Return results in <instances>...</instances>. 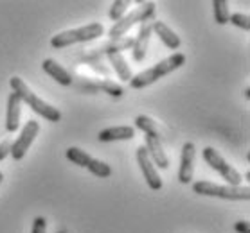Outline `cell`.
I'll use <instances>...</instances> for the list:
<instances>
[{
  "label": "cell",
  "instance_id": "obj_20",
  "mask_svg": "<svg viewBox=\"0 0 250 233\" xmlns=\"http://www.w3.org/2000/svg\"><path fill=\"white\" fill-rule=\"evenodd\" d=\"M212 11H214V20H216V23H220V25L229 23L230 9H229L227 0H214V2H212Z\"/></svg>",
  "mask_w": 250,
  "mask_h": 233
},
{
  "label": "cell",
  "instance_id": "obj_16",
  "mask_svg": "<svg viewBox=\"0 0 250 233\" xmlns=\"http://www.w3.org/2000/svg\"><path fill=\"white\" fill-rule=\"evenodd\" d=\"M135 137V127L131 125H115L99 131V142H119V140H131Z\"/></svg>",
  "mask_w": 250,
  "mask_h": 233
},
{
  "label": "cell",
  "instance_id": "obj_11",
  "mask_svg": "<svg viewBox=\"0 0 250 233\" xmlns=\"http://www.w3.org/2000/svg\"><path fill=\"white\" fill-rule=\"evenodd\" d=\"M144 149H146V153H148L149 160L153 161L155 167H157V165H159V169H167V167H169V158H167V154H166L164 145L160 142V138L146 137V140H144Z\"/></svg>",
  "mask_w": 250,
  "mask_h": 233
},
{
  "label": "cell",
  "instance_id": "obj_8",
  "mask_svg": "<svg viewBox=\"0 0 250 233\" xmlns=\"http://www.w3.org/2000/svg\"><path fill=\"white\" fill-rule=\"evenodd\" d=\"M137 163L141 167V172L142 176H144V179H146V183H148V187L151 190H160L162 188V178L159 176V171H157V167L153 165V161L149 160L144 145L137 147Z\"/></svg>",
  "mask_w": 250,
  "mask_h": 233
},
{
  "label": "cell",
  "instance_id": "obj_27",
  "mask_svg": "<svg viewBox=\"0 0 250 233\" xmlns=\"http://www.w3.org/2000/svg\"><path fill=\"white\" fill-rule=\"evenodd\" d=\"M9 147H11V142L9 140H4V142H0V161L6 158L7 154H9Z\"/></svg>",
  "mask_w": 250,
  "mask_h": 233
},
{
  "label": "cell",
  "instance_id": "obj_13",
  "mask_svg": "<svg viewBox=\"0 0 250 233\" xmlns=\"http://www.w3.org/2000/svg\"><path fill=\"white\" fill-rule=\"evenodd\" d=\"M20 115H22V101L20 97L11 91L7 97V111H6V131L15 133L20 127Z\"/></svg>",
  "mask_w": 250,
  "mask_h": 233
},
{
  "label": "cell",
  "instance_id": "obj_18",
  "mask_svg": "<svg viewBox=\"0 0 250 233\" xmlns=\"http://www.w3.org/2000/svg\"><path fill=\"white\" fill-rule=\"evenodd\" d=\"M135 127L141 129L142 133H146V137L160 138V131L157 127V122L151 117H148V115H139L135 119Z\"/></svg>",
  "mask_w": 250,
  "mask_h": 233
},
{
  "label": "cell",
  "instance_id": "obj_17",
  "mask_svg": "<svg viewBox=\"0 0 250 233\" xmlns=\"http://www.w3.org/2000/svg\"><path fill=\"white\" fill-rule=\"evenodd\" d=\"M108 61L112 65V69L115 70V74L119 75V79L123 83H130L133 74H131L130 70V65L126 63L125 56L121 54V52H115V54H108Z\"/></svg>",
  "mask_w": 250,
  "mask_h": 233
},
{
  "label": "cell",
  "instance_id": "obj_29",
  "mask_svg": "<svg viewBox=\"0 0 250 233\" xmlns=\"http://www.w3.org/2000/svg\"><path fill=\"white\" fill-rule=\"evenodd\" d=\"M2 179H4V174H2V172H0V185H2Z\"/></svg>",
  "mask_w": 250,
  "mask_h": 233
},
{
  "label": "cell",
  "instance_id": "obj_4",
  "mask_svg": "<svg viewBox=\"0 0 250 233\" xmlns=\"http://www.w3.org/2000/svg\"><path fill=\"white\" fill-rule=\"evenodd\" d=\"M155 11H157V6H155L153 2H144V4H141L139 7H135L133 11L125 15L119 22H115L114 25H112V29L108 31L110 40H119V38H123L133 25H137V23L153 22Z\"/></svg>",
  "mask_w": 250,
  "mask_h": 233
},
{
  "label": "cell",
  "instance_id": "obj_15",
  "mask_svg": "<svg viewBox=\"0 0 250 233\" xmlns=\"http://www.w3.org/2000/svg\"><path fill=\"white\" fill-rule=\"evenodd\" d=\"M42 69H43V72H45L47 75H51L58 85H62V86L72 85V75H70V72H68L67 69H63L56 59H51V57H49V59H43Z\"/></svg>",
  "mask_w": 250,
  "mask_h": 233
},
{
  "label": "cell",
  "instance_id": "obj_1",
  "mask_svg": "<svg viewBox=\"0 0 250 233\" xmlns=\"http://www.w3.org/2000/svg\"><path fill=\"white\" fill-rule=\"evenodd\" d=\"M186 61H188V57L184 56L182 52H175L173 56L159 61L157 65H153L151 69L133 75L130 81V88H133V90H142V88H146V86L153 85V83H157L159 79H162L164 75L171 74V72L178 70L180 67H184Z\"/></svg>",
  "mask_w": 250,
  "mask_h": 233
},
{
  "label": "cell",
  "instance_id": "obj_10",
  "mask_svg": "<svg viewBox=\"0 0 250 233\" xmlns=\"http://www.w3.org/2000/svg\"><path fill=\"white\" fill-rule=\"evenodd\" d=\"M151 22L141 23L139 27V33L133 38V45H131V54H133V61L141 63L144 61L146 57V52H148V45H149V38H151Z\"/></svg>",
  "mask_w": 250,
  "mask_h": 233
},
{
  "label": "cell",
  "instance_id": "obj_19",
  "mask_svg": "<svg viewBox=\"0 0 250 233\" xmlns=\"http://www.w3.org/2000/svg\"><path fill=\"white\" fill-rule=\"evenodd\" d=\"M85 169H88V172H90V174H94V176H97V178H101V179L112 176V167H110L108 163L101 161V160H97V158H90V161L86 163Z\"/></svg>",
  "mask_w": 250,
  "mask_h": 233
},
{
  "label": "cell",
  "instance_id": "obj_21",
  "mask_svg": "<svg viewBox=\"0 0 250 233\" xmlns=\"http://www.w3.org/2000/svg\"><path fill=\"white\" fill-rule=\"evenodd\" d=\"M67 160L68 161H72L74 165H78V167H86V163L90 161V154L86 153V151H83V149L80 147H68L67 149Z\"/></svg>",
  "mask_w": 250,
  "mask_h": 233
},
{
  "label": "cell",
  "instance_id": "obj_25",
  "mask_svg": "<svg viewBox=\"0 0 250 233\" xmlns=\"http://www.w3.org/2000/svg\"><path fill=\"white\" fill-rule=\"evenodd\" d=\"M47 232V221L45 217H36L33 221V228H31V233H45Z\"/></svg>",
  "mask_w": 250,
  "mask_h": 233
},
{
  "label": "cell",
  "instance_id": "obj_9",
  "mask_svg": "<svg viewBox=\"0 0 250 233\" xmlns=\"http://www.w3.org/2000/svg\"><path fill=\"white\" fill-rule=\"evenodd\" d=\"M194 158H196V147L193 142H186L182 145V158H180V169H178V181L182 185L193 181L194 174Z\"/></svg>",
  "mask_w": 250,
  "mask_h": 233
},
{
  "label": "cell",
  "instance_id": "obj_6",
  "mask_svg": "<svg viewBox=\"0 0 250 233\" xmlns=\"http://www.w3.org/2000/svg\"><path fill=\"white\" fill-rule=\"evenodd\" d=\"M202 156H204L205 163L209 165L212 171H216L218 174L227 181V185H230V187H241V183H243L241 174L234 169L232 165H229L227 161L223 160V156L218 153L216 149L205 147L204 151H202Z\"/></svg>",
  "mask_w": 250,
  "mask_h": 233
},
{
  "label": "cell",
  "instance_id": "obj_24",
  "mask_svg": "<svg viewBox=\"0 0 250 233\" xmlns=\"http://www.w3.org/2000/svg\"><path fill=\"white\" fill-rule=\"evenodd\" d=\"M229 22L236 25V27L243 29V31H250V17L245 15V13H234V15H230Z\"/></svg>",
  "mask_w": 250,
  "mask_h": 233
},
{
  "label": "cell",
  "instance_id": "obj_14",
  "mask_svg": "<svg viewBox=\"0 0 250 233\" xmlns=\"http://www.w3.org/2000/svg\"><path fill=\"white\" fill-rule=\"evenodd\" d=\"M133 45V38H119V40H110L108 43H104L101 47H96V49H90V51L86 52V57L90 59V57H99L101 54H115V52H121V51H126V49H131Z\"/></svg>",
  "mask_w": 250,
  "mask_h": 233
},
{
  "label": "cell",
  "instance_id": "obj_2",
  "mask_svg": "<svg viewBox=\"0 0 250 233\" xmlns=\"http://www.w3.org/2000/svg\"><path fill=\"white\" fill-rule=\"evenodd\" d=\"M9 85H11V90L20 97L22 104H27L34 113L42 115V117L45 120H49V122H60V120H62V111L58 108H54L52 104L45 103L43 99H40V97L36 95V93L25 85V81H23L22 77H17V75L11 77V79H9Z\"/></svg>",
  "mask_w": 250,
  "mask_h": 233
},
{
  "label": "cell",
  "instance_id": "obj_7",
  "mask_svg": "<svg viewBox=\"0 0 250 233\" xmlns=\"http://www.w3.org/2000/svg\"><path fill=\"white\" fill-rule=\"evenodd\" d=\"M38 133H40V124L36 120H27L25 125L22 127V131H20L18 138L11 143V147H9V154H11V158L15 161L23 160L29 147L33 145L34 138L38 137Z\"/></svg>",
  "mask_w": 250,
  "mask_h": 233
},
{
  "label": "cell",
  "instance_id": "obj_28",
  "mask_svg": "<svg viewBox=\"0 0 250 233\" xmlns=\"http://www.w3.org/2000/svg\"><path fill=\"white\" fill-rule=\"evenodd\" d=\"M245 97H247V99L250 97V88H247V90H245Z\"/></svg>",
  "mask_w": 250,
  "mask_h": 233
},
{
  "label": "cell",
  "instance_id": "obj_12",
  "mask_svg": "<svg viewBox=\"0 0 250 233\" xmlns=\"http://www.w3.org/2000/svg\"><path fill=\"white\" fill-rule=\"evenodd\" d=\"M151 33H155V35L159 36V40L162 41L167 49H171V51H176V49H180V45H182L180 36L176 35L169 25H166V23L160 22V20H153V22H151Z\"/></svg>",
  "mask_w": 250,
  "mask_h": 233
},
{
  "label": "cell",
  "instance_id": "obj_3",
  "mask_svg": "<svg viewBox=\"0 0 250 233\" xmlns=\"http://www.w3.org/2000/svg\"><path fill=\"white\" fill-rule=\"evenodd\" d=\"M104 35V27L101 23H88L83 27L78 29H68L63 33H58L51 38V47L52 49H67L76 43H86V41H94L97 38H101Z\"/></svg>",
  "mask_w": 250,
  "mask_h": 233
},
{
  "label": "cell",
  "instance_id": "obj_26",
  "mask_svg": "<svg viewBox=\"0 0 250 233\" xmlns=\"http://www.w3.org/2000/svg\"><path fill=\"white\" fill-rule=\"evenodd\" d=\"M234 230L238 233H250V222L249 221H238L234 224Z\"/></svg>",
  "mask_w": 250,
  "mask_h": 233
},
{
  "label": "cell",
  "instance_id": "obj_23",
  "mask_svg": "<svg viewBox=\"0 0 250 233\" xmlns=\"http://www.w3.org/2000/svg\"><path fill=\"white\" fill-rule=\"evenodd\" d=\"M128 7H130V2H126V0H115L114 4H112V7H110V13H108L110 20H112L114 23L119 22L121 18L126 15Z\"/></svg>",
  "mask_w": 250,
  "mask_h": 233
},
{
  "label": "cell",
  "instance_id": "obj_5",
  "mask_svg": "<svg viewBox=\"0 0 250 233\" xmlns=\"http://www.w3.org/2000/svg\"><path fill=\"white\" fill-rule=\"evenodd\" d=\"M193 192L198 196H207V197H220L229 199V201H249L250 188L249 187H230V185H216L212 181H200L193 183Z\"/></svg>",
  "mask_w": 250,
  "mask_h": 233
},
{
  "label": "cell",
  "instance_id": "obj_22",
  "mask_svg": "<svg viewBox=\"0 0 250 233\" xmlns=\"http://www.w3.org/2000/svg\"><path fill=\"white\" fill-rule=\"evenodd\" d=\"M96 88L103 90L104 93H108L110 97H115V99L123 97V93H125V90H123V86H121L119 83H115V81H110V79L96 81Z\"/></svg>",
  "mask_w": 250,
  "mask_h": 233
}]
</instances>
